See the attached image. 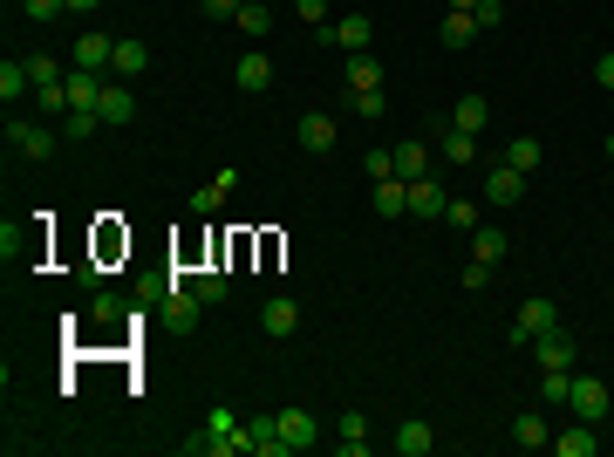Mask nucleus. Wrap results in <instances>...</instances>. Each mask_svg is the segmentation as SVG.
I'll return each mask as SVG.
<instances>
[{"label":"nucleus","mask_w":614,"mask_h":457,"mask_svg":"<svg viewBox=\"0 0 614 457\" xmlns=\"http://www.w3.org/2000/svg\"><path fill=\"white\" fill-rule=\"evenodd\" d=\"M7 151H21L28 164H48V157L62 151V130H48V123H28V116H7Z\"/></svg>","instance_id":"1"},{"label":"nucleus","mask_w":614,"mask_h":457,"mask_svg":"<svg viewBox=\"0 0 614 457\" xmlns=\"http://www.w3.org/2000/svg\"><path fill=\"white\" fill-rule=\"evenodd\" d=\"M369 35H376V21H369V14H342V21H321V28H314L321 48H348V55H362Z\"/></svg>","instance_id":"2"},{"label":"nucleus","mask_w":614,"mask_h":457,"mask_svg":"<svg viewBox=\"0 0 614 457\" xmlns=\"http://www.w3.org/2000/svg\"><path fill=\"white\" fill-rule=\"evenodd\" d=\"M273 437H280V451H314L321 444V423H314V410H273Z\"/></svg>","instance_id":"3"},{"label":"nucleus","mask_w":614,"mask_h":457,"mask_svg":"<svg viewBox=\"0 0 614 457\" xmlns=\"http://www.w3.org/2000/svg\"><path fill=\"white\" fill-rule=\"evenodd\" d=\"M546 328H560V307L546 301V294H533V301L519 307V321H512V342H526V348H533L539 335H546Z\"/></svg>","instance_id":"4"},{"label":"nucleus","mask_w":614,"mask_h":457,"mask_svg":"<svg viewBox=\"0 0 614 457\" xmlns=\"http://www.w3.org/2000/svg\"><path fill=\"white\" fill-rule=\"evenodd\" d=\"M567 410L574 417H587V423H601L614 410V389L608 382H594V376H574V396H567Z\"/></svg>","instance_id":"5"},{"label":"nucleus","mask_w":614,"mask_h":457,"mask_svg":"<svg viewBox=\"0 0 614 457\" xmlns=\"http://www.w3.org/2000/svg\"><path fill=\"white\" fill-rule=\"evenodd\" d=\"M533 362L539 369H574V335H567V328H546L533 342Z\"/></svg>","instance_id":"6"},{"label":"nucleus","mask_w":614,"mask_h":457,"mask_svg":"<svg viewBox=\"0 0 614 457\" xmlns=\"http://www.w3.org/2000/svg\"><path fill=\"white\" fill-rule=\"evenodd\" d=\"M69 62H76V69H96V76H110V62H116V41H110V35H82L76 48H69Z\"/></svg>","instance_id":"7"},{"label":"nucleus","mask_w":614,"mask_h":457,"mask_svg":"<svg viewBox=\"0 0 614 457\" xmlns=\"http://www.w3.org/2000/svg\"><path fill=\"white\" fill-rule=\"evenodd\" d=\"M553 451H560V457H594V451H601V430H594L587 417H574L560 437H553Z\"/></svg>","instance_id":"8"},{"label":"nucleus","mask_w":614,"mask_h":457,"mask_svg":"<svg viewBox=\"0 0 614 457\" xmlns=\"http://www.w3.org/2000/svg\"><path fill=\"white\" fill-rule=\"evenodd\" d=\"M512 444H519V451H546V444H553L546 410H519V417H512Z\"/></svg>","instance_id":"9"},{"label":"nucleus","mask_w":614,"mask_h":457,"mask_svg":"<svg viewBox=\"0 0 614 457\" xmlns=\"http://www.w3.org/2000/svg\"><path fill=\"white\" fill-rule=\"evenodd\" d=\"M485 198H492V205H519V198H526V171H512L499 157V171L485 178Z\"/></svg>","instance_id":"10"},{"label":"nucleus","mask_w":614,"mask_h":457,"mask_svg":"<svg viewBox=\"0 0 614 457\" xmlns=\"http://www.w3.org/2000/svg\"><path fill=\"white\" fill-rule=\"evenodd\" d=\"M144 69H151V48H144L137 35H123V41H116V62H110V76H116V82H130V76H144Z\"/></svg>","instance_id":"11"},{"label":"nucleus","mask_w":614,"mask_h":457,"mask_svg":"<svg viewBox=\"0 0 614 457\" xmlns=\"http://www.w3.org/2000/svg\"><path fill=\"white\" fill-rule=\"evenodd\" d=\"M294 137H301V151H335V116H321V110H307L301 116V130H294Z\"/></svg>","instance_id":"12"},{"label":"nucleus","mask_w":614,"mask_h":457,"mask_svg":"<svg viewBox=\"0 0 614 457\" xmlns=\"http://www.w3.org/2000/svg\"><path fill=\"white\" fill-rule=\"evenodd\" d=\"M260 328H267V335H280V342H287V335L301 328V307L287 301V294H273V301L260 307Z\"/></svg>","instance_id":"13"},{"label":"nucleus","mask_w":614,"mask_h":457,"mask_svg":"<svg viewBox=\"0 0 614 457\" xmlns=\"http://www.w3.org/2000/svg\"><path fill=\"white\" fill-rule=\"evenodd\" d=\"M96 116H103V123H116V130H123V123L137 116V96H130V82H110V89H103V103H96Z\"/></svg>","instance_id":"14"},{"label":"nucleus","mask_w":614,"mask_h":457,"mask_svg":"<svg viewBox=\"0 0 614 457\" xmlns=\"http://www.w3.org/2000/svg\"><path fill=\"white\" fill-rule=\"evenodd\" d=\"M430 444H437V430H430L423 417L396 423V451H403V457H430Z\"/></svg>","instance_id":"15"},{"label":"nucleus","mask_w":614,"mask_h":457,"mask_svg":"<svg viewBox=\"0 0 614 457\" xmlns=\"http://www.w3.org/2000/svg\"><path fill=\"white\" fill-rule=\"evenodd\" d=\"M0 96H7V110H14L21 96H35V76H28V62H14V55L0 62Z\"/></svg>","instance_id":"16"},{"label":"nucleus","mask_w":614,"mask_h":457,"mask_svg":"<svg viewBox=\"0 0 614 457\" xmlns=\"http://www.w3.org/2000/svg\"><path fill=\"white\" fill-rule=\"evenodd\" d=\"M567 396H574L567 369H539V410H567Z\"/></svg>","instance_id":"17"},{"label":"nucleus","mask_w":614,"mask_h":457,"mask_svg":"<svg viewBox=\"0 0 614 457\" xmlns=\"http://www.w3.org/2000/svg\"><path fill=\"white\" fill-rule=\"evenodd\" d=\"M232 82H239L246 96H260V89L273 82V62H267V55H239V69H232Z\"/></svg>","instance_id":"18"},{"label":"nucleus","mask_w":614,"mask_h":457,"mask_svg":"<svg viewBox=\"0 0 614 457\" xmlns=\"http://www.w3.org/2000/svg\"><path fill=\"white\" fill-rule=\"evenodd\" d=\"M444 205H451V198L437 191V178H417V185H410V212H417V219H444Z\"/></svg>","instance_id":"19"},{"label":"nucleus","mask_w":614,"mask_h":457,"mask_svg":"<svg viewBox=\"0 0 614 457\" xmlns=\"http://www.w3.org/2000/svg\"><path fill=\"white\" fill-rule=\"evenodd\" d=\"M198 314H205V301H198L192 287H171V328H178V335H192Z\"/></svg>","instance_id":"20"},{"label":"nucleus","mask_w":614,"mask_h":457,"mask_svg":"<svg viewBox=\"0 0 614 457\" xmlns=\"http://www.w3.org/2000/svg\"><path fill=\"white\" fill-rule=\"evenodd\" d=\"M485 123H492V103H485V96H458V110H451V130H471V137H478Z\"/></svg>","instance_id":"21"},{"label":"nucleus","mask_w":614,"mask_h":457,"mask_svg":"<svg viewBox=\"0 0 614 457\" xmlns=\"http://www.w3.org/2000/svg\"><path fill=\"white\" fill-rule=\"evenodd\" d=\"M335 444H342V457H362L369 451V417H362V410H342V437H335Z\"/></svg>","instance_id":"22"},{"label":"nucleus","mask_w":614,"mask_h":457,"mask_svg":"<svg viewBox=\"0 0 614 457\" xmlns=\"http://www.w3.org/2000/svg\"><path fill=\"white\" fill-rule=\"evenodd\" d=\"M471 260L499 267V260H505V226H478V232H471Z\"/></svg>","instance_id":"23"},{"label":"nucleus","mask_w":614,"mask_h":457,"mask_svg":"<svg viewBox=\"0 0 614 457\" xmlns=\"http://www.w3.org/2000/svg\"><path fill=\"white\" fill-rule=\"evenodd\" d=\"M396 178H403V185L430 178V151H423V144H396Z\"/></svg>","instance_id":"24"},{"label":"nucleus","mask_w":614,"mask_h":457,"mask_svg":"<svg viewBox=\"0 0 614 457\" xmlns=\"http://www.w3.org/2000/svg\"><path fill=\"white\" fill-rule=\"evenodd\" d=\"M376 212H383V219H403V212H410V185H403V178H383V185H376Z\"/></svg>","instance_id":"25"},{"label":"nucleus","mask_w":614,"mask_h":457,"mask_svg":"<svg viewBox=\"0 0 614 457\" xmlns=\"http://www.w3.org/2000/svg\"><path fill=\"white\" fill-rule=\"evenodd\" d=\"M478 35H485V28H478V14H444V48H471Z\"/></svg>","instance_id":"26"},{"label":"nucleus","mask_w":614,"mask_h":457,"mask_svg":"<svg viewBox=\"0 0 614 457\" xmlns=\"http://www.w3.org/2000/svg\"><path fill=\"white\" fill-rule=\"evenodd\" d=\"M348 89H383V62L376 55H348Z\"/></svg>","instance_id":"27"},{"label":"nucleus","mask_w":614,"mask_h":457,"mask_svg":"<svg viewBox=\"0 0 614 457\" xmlns=\"http://www.w3.org/2000/svg\"><path fill=\"white\" fill-rule=\"evenodd\" d=\"M478 157V137L471 130H444V164H471Z\"/></svg>","instance_id":"28"},{"label":"nucleus","mask_w":614,"mask_h":457,"mask_svg":"<svg viewBox=\"0 0 614 457\" xmlns=\"http://www.w3.org/2000/svg\"><path fill=\"white\" fill-rule=\"evenodd\" d=\"M192 294H198L205 307H219V301H226V273H212V267L192 273Z\"/></svg>","instance_id":"29"},{"label":"nucleus","mask_w":614,"mask_h":457,"mask_svg":"<svg viewBox=\"0 0 614 457\" xmlns=\"http://www.w3.org/2000/svg\"><path fill=\"white\" fill-rule=\"evenodd\" d=\"M96 123H103L96 110H69V116H62V137H69V144H82V137H96Z\"/></svg>","instance_id":"30"},{"label":"nucleus","mask_w":614,"mask_h":457,"mask_svg":"<svg viewBox=\"0 0 614 457\" xmlns=\"http://www.w3.org/2000/svg\"><path fill=\"white\" fill-rule=\"evenodd\" d=\"M505 164H512V171H539V137H512Z\"/></svg>","instance_id":"31"},{"label":"nucleus","mask_w":614,"mask_h":457,"mask_svg":"<svg viewBox=\"0 0 614 457\" xmlns=\"http://www.w3.org/2000/svg\"><path fill=\"white\" fill-rule=\"evenodd\" d=\"M239 28H246V35H267V28H273V7H267V0H246V7H239Z\"/></svg>","instance_id":"32"},{"label":"nucleus","mask_w":614,"mask_h":457,"mask_svg":"<svg viewBox=\"0 0 614 457\" xmlns=\"http://www.w3.org/2000/svg\"><path fill=\"white\" fill-rule=\"evenodd\" d=\"M444 219H451V232H478V205H471V198H451Z\"/></svg>","instance_id":"33"},{"label":"nucleus","mask_w":614,"mask_h":457,"mask_svg":"<svg viewBox=\"0 0 614 457\" xmlns=\"http://www.w3.org/2000/svg\"><path fill=\"white\" fill-rule=\"evenodd\" d=\"M355 116H369V123L389 116V96H383V89H355Z\"/></svg>","instance_id":"34"},{"label":"nucleus","mask_w":614,"mask_h":457,"mask_svg":"<svg viewBox=\"0 0 614 457\" xmlns=\"http://www.w3.org/2000/svg\"><path fill=\"white\" fill-rule=\"evenodd\" d=\"M28 76H35V89H48V82H62V62L55 55H28Z\"/></svg>","instance_id":"35"},{"label":"nucleus","mask_w":614,"mask_h":457,"mask_svg":"<svg viewBox=\"0 0 614 457\" xmlns=\"http://www.w3.org/2000/svg\"><path fill=\"white\" fill-rule=\"evenodd\" d=\"M219 205H226V191H219V185H198L192 191V212H198V219H212Z\"/></svg>","instance_id":"36"},{"label":"nucleus","mask_w":614,"mask_h":457,"mask_svg":"<svg viewBox=\"0 0 614 457\" xmlns=\"http://www.w3.org/2000/svg\"><path fill=\"white\" fill-rule=\"evenodd\" d=\"M362 171H369L376 185H383V178H396V151H369V157H362Z\"/></svg>","instance_id":"37"},{"label":"nucleus","mask_w":614,"mask_h":457,"mask_svg":"<svg viewBox=\"0 0 614 457\" xmlns=\"http://www.w3.org/2000/svg\"><path fill=\"white\" fill-rule=\"evenodd\" d=\"M198 7H205V21H239L246 0H198Z\"/></svg>","instance_id":"38"},{"label":"nucleus","mask_w":614,"mask_h":457,"mask_svg":"<svg viewBox=\"0 0 614 457\" xmlns=\"http://www.w3.org/2000/svg\"><path fill=\"white\" fill-rule=\"evenodd\" d=\"M28 7V21H55V14H69V0H21Z\"/></svg>","instance_id":"39"},{"label":"nucleus","mask_w":614,"mask_h":457,"mask_svg":"<svg viewBox=\"0 0 614 457\" xmlns=\"http://www.w3.org/2000/svg\"><path fill=\"white\" fill-rule=\"evenodd\" d=\"M89 314H96V321H123V294H96Z\"/></svg>","instance_id":"40"},{"label":"nucleus","mask_w":614,"mask_h":457,"mask_svg":"<svg viewBox=\"0 0 614 457\" xmlns=\"http://www.w3.org/2000/svg\"><path fill=\"white\" fill-rule=\"evenodd\" d=\"M471 14H478V28H499V21H505V0H478Z\"/></svg>","instance_id":"41"},{"label":"nucleus","mask_w":614,"mask_h":457,"mask_svg":"<svg viewBox=\"0 0 614 457\" xmlns=\"http://www.w3.org/2000/svg\"><path fill=\"white\" fill-rule=\"evenodd\" d=\"M294 14H301V21H314V28H321V21H328V0H294Z\"/></svg>","instance_id":"42"},{"label":"nucleus","mask_w":614,"mask_h":457,"mask_svg":"<svg viewBox=\"0 0 614 457\" xmlns=\"http://www.w3.org/2000/svg\"><path fill=\"white\" fill-rule=\"evenodd\" d=\"M205 430H219V437H226V430H246V423H232V410H205Z\"/></svg>","instance_id":"43"},{"label":"nucleus","mask_w":614,"mask_h":457,"mask_svg":"<svg viewBox=\"0 0 614 457\" xmlns=\"http://www.w3.org/2000/svg\"><path fill=\"white\" fill-rule=\"evenodd\" d=\"M594 82H601V89H614V55H601V62H594Z\"/></svg>","instance_id":"44"},{"label":"nucleus","mask_w":614,"mask_h":457,"mask_svg":"<svg viewBox=\"0 0 614 457\" xmlns=\"http://www.w3.org/2000/svg\"><path fill=\"white\" fill-rule=\"evenodd\" d=\"M69 7H76V14H96V7H103V0H69Z\"/></svg>","instance_id":"45"},{"label":"nucleus","mask_w":614,"mask_h":457,"mask_svg":"<svg viewBox=\"0 0 614 457\" xmlns=\"http://www.w3.org/2000/svg\"><path fill=\"white\" fill-rule=\"evenodd\" d=\"M471 7H478V0H451V14H471Z\"/></svg>","instance_id":"46"},{"label":"nucleus","mask_w":614,"mask_h":457,"mask_svg":"<svg viewBox=\"0 0 614 457\" xmlns=\"http://www.w3.org/2000/svg\"><path fill=\"white\" fill-rule=\"evenodd\" d=\"M608 157H614V130H608Z\"/></svg>","instance_id":"47"}]
</instances>
